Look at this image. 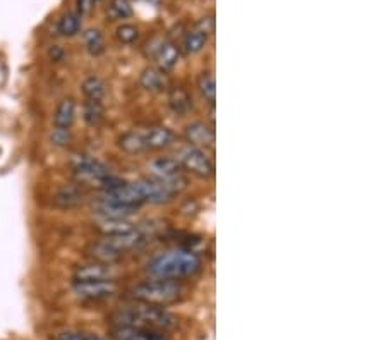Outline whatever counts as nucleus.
<instances>
[{
    "instance_id": "nucleus-1",
    "label": "nucleus",
    "mask_w": 386,
    "mask_h": 340,
    "mask_svg": "<svg viewBox=\"0 0 386 340\" xmlns=\"http://www.w3.org/2000/svg\"><path fill=\"white\" fill-rule=\"evenodd\" d=\"M203 261L200 254L191 249H170L167 253L158 254L148 263V273L152 278L162 280H182L200 273Z\"/></svg>"
},
{
    "instance_id": "nucleus-22",
    "label": "nucleus",
    "mask_w": 386,
    "mask_h": 340,
    "mask_svg": "<svg viewBox=\"0 0 386 340\" xmlns=\"http://www.w3.org/2000/svg\"><path fill=\"white\" fill-rule=\"evenodd\" d=\"M117 144L122 151L131 155L143 153V151L148 150L145 143V137H143V133H139V131H131V133L122 134V136L119 137Z\"/></svg>"
},
{
    "instance_id": "nucleus-8",
    "label": "nucleus",
    "mask_w": 386,
    "mask_h": 340,
    "mask_svg": "<svg viewBox=\"0 0 386 340\" xmlns=\"http://www.w3.org/2000/svg\"><path fill=\"white\" fill-rule=\"evenodd\" d=\"M112 340H170L165 332L141 326H112Z\"/></svg>"
},
{
    "instance_id": "nucleus-5",
    "label": "nucleus",
    "mask_w": 386,
    "mask_h": 340,
    "mask_svg": "<svg viewBox=\"0 0 386 340\" xmlns=\"http://www.w3.org/2000/svg\"><path fill=\"white\" fill-rule=\"evenodd\" d=\"M73 292L81 301H104L119 292L117 280L74 282Z\"/></svg>"
},
{
    "instance_id": "nucleus-30",
    "label": "nucleus",
    "mask_w": 386,
    "mask_h": 340,
    "mask_svg": "<svg viewBox=\"0 0 386 340\" xmlns=\"http://www.w3.org/2000/svg\"><path fill=\"white\" fill-rule=\"evenodd\" d=\"M115 36H117V40L121 41V43L131 45L138 40L139 30L134 24H121V26L117 27V31H115Z\"/></svg>"
},
{
    "instance_id": "nucleus-32",
    "label": "nucleus",
    "mask_w": 386,
    "mask_h": 340,
    "mask_svg": "<svg viewBox=\"0 0 386 340\" xmlns=\"http://www.w3.org/2000/svg\"><path fill=\"white\" fill-rule=\"evenodd\" d=\"M56 340H90L86 333L74 332V330H64L56 335Z\"/></svg>"
},
{
    "instance_id": "nucleus-36",
    "label": "nucleus",
    "mask_w": 386,
    "mask_h": 340,
    "mask_svg": "<svg viewBox=\"0 0 386 340\" xmlns=\"http://www.w3.org/2000/svg\"><path fill=\"white\" fill-rule=\"evenodd\" d=\"M88 339H90V340H107V339H101V337H97V335H88ZM108 340H112V339H108Z\"/></svg>"
},
{
    "instance_id": "nucleus-26",
    "label": "nucleus",
    "mask_w": 386,
    "mask_h": 340,
    "mask_svg": "<svg viewBox=\"0 0 386 340\" xmlns=\"http://www.w3.org/2000/svg\"><path fill=\"white\" fill-rule=\"evenodd\" d=\"M206 41H208L206 34L196 27V30L189 31V33L186 34V38H184V50H186L187 54H197V52L203 50Z\"/></svg>"
},
{
    "instance_id": "nucleus-6",
    "label": "nucleus",
    "mask_w": 386,
    "mask_h": 340,
    "mask_svg": "<svg viewBox=\"0 0 386 340\" xmlns=\"http://www.w3.org/2000/svg\"><path fill=\"white\" fill-rule=\"evenodd\" d=\"M121 268L115 263H101V261H91V263L80 264L74 270V282H93V280H117L121 275Z\"/></svg>"
},
{
    "instance_id": "nucleus-34",
    "label": "nucleus",
    "mask_w": 386,
    "mask_h": 340,
    "mask_svg": "<svg viewBox=\"0 0 386 340\" xmlns=\"http://www.w3.org/2000/svg\"><path fill=\"white\" fill-rule=\"evenodd\" d=\"M95 0H76V9H77V14H80L81 17L86 16V14L91 12V9L95 7Z\"/></svg>"
},
{
    "instance_id": "nucleus-7",
    "label": "nucleus",
    "mask_w": 386,
    "mask_h": 340,
    "mask_svg": "<svg viewBox=\"0 0 386 340\" xmlns=\"http://www.w3.org/2000/svg\"><path fill=\"white\" fill-rule=\"evenodd\" d=\"M98 198L105 199V201L131 206V208H138L139 205L145 203L138 182H121V184L115 185V188L107 189V191H101V194L98 196Z\"/></svg>"
},
{
    "instance_id": "nucleus-4",
    "label": "nucleus",
    "mask_w": 386,
    "mask_h": 340,
    "mask_svg": "<svg viewBox=\"0 0 386 340\" xmlns=\"http://www.w3.org/2000/svg\"><path fill=\"white\" fill-rule=\"evenodd\" d=\"M177 161L180 163V167L186 168L187 172H191L193 175L201 179H208L215 174V165L213 160L208 157V153L201 148L193 146V144H184L177 150L176 153Z\"/></svg>"
},
{
    "instance_id": "nucleus-18",
    "label": "nucleus",
    "mask_w": 386,
    "mask_h": 340,
    "mask_svg": "<svg viewBox=\"0 0 386 340\" xmlns=\"http://www.w3.org/2000/svg\"><path fill=\"white\" fill-rule=\"evenodd\" d=\"M156 67H160L162 71H172L180 60V50L176 43L169 41V43H162L160 48L156 50Z\"/></svg>"
},
{
    "instance_id": "nucleus-31",
    "label": "nucleus",
    "mask_w": 386,
    "mask_h": 340,
    "mask_svg": "<svg viewBox=\"0 0 386 340\" xmlns=\"http://www.w3.org/2000/svg\"><path fill=\"white\" fill-rule=\"evenodd\" d=\"M71 141V129H62V127H53L50 134V143L57 148L67 146Z\"/></svg>"
},
{
    "instance_id": "nucleus-21",
    "label": "nucleus",
    "mask_w": 386,
    "mask_h": 340,
    "mask_svg": "<svg viewBox=\"0 0 386 340\" xmlns=\"http://www.w3.org/2000/svg\"><path fill=\"white\" fill-rule=\"evenodd\" d=\"M84 100H93V102H101L107 95V84L100 76H88L81 84Z\"/></svg>"
},
{
    "instance_id": "nucleus-37",
    "label": "nucleus",
    "mask_w": 386,
    "mask_h": 340,
    "mask_svg": "<svg viewBox=\"0 0 386 340\" xmlns=\"http://www.w3.org/2000/svg\"><path fill=\"white\" fill-rule=\"evenodd\" d=\"M95 2H100V0H95Z\"/></svg>"
},
{
    "instance_id": "nucleus-3",
    "label": "nucleus",
    "mask_w": 386,
    "mask_h": 340,
    "mask_svg": "<svg viewBox=\"0 0 386 340\" xmlns=\"http://www.w3.org/2000/svg\"><path fill=\"white\" fill-rule=\"evenodd\" d=\"M131 295L138 302L153 306H169L180 301L184 297V287L176 280H162V278H152L141 284H136L131 288Z\"/></svg>"
},
{
    "instance_id": "nucleus-33",
    "label": "nucleus",
    "mask_w": 386,
    "mask_h": 340,
    "mask_svg": "<svg viewBox=\"0 0 386 340\" xmlns=\"http://www.w3.org/2000/svg\"><path fill=\"white\" fill-rule=\"evenodd\" d=\"M197 30L203 31L206 36H210V34H213V30H215V19L213 16H208V17H203V19L200 21V24H197Z\"/></svg>"
},
{
    "instance_id": "nucleus-14",
    "label": "nucleus",
    "mask_w": 386,
    "mask_h": 340,
    "mask_svg": "<svg viewBox=\"0 0 386 340\" xmlns=\"http://www.w3.org/2000/svg\"><path fill=\"white\" fill-rule=\"evenodd\" d=\"M84 191L76 184H66L62 188H59L53 194V205L59 206L62 209L76 208L83 203Z\"/></svg>"
},
{
    "instance_id": "nucleus-16",
    "label": "nucleus",
    "mask_w": 386,
    "mask_h": 340,
    "mask_svg": "<svg viewBox=\"0 0 386 340\" xmlns=\"http://www.w3.org/2000/svg\"><path fill=\"white\" fill-rule=\"evenodd\" d=\"M91 208H93L97 218H124V216H131L136 212V208H131V206L105 201V199L100 198L95 199Z\"/></svg>"
},
{
    "instance_id": "nucleus-25",
    "label": "nucleus",
    "mask_w": 386,
    "mask_h": 340,
    "mask_svg": "<svg viewBox=\"0 0 386 340\" xmlns=\"http://www.w3.org/2000/svg\"><path fill=\"white\" fill-rule=\"evenodd\" d=\"M81 30V16L77 12H67L59 21V33L62 36H74Z\"/></svg>"
},
{
    "instance_id": "nucleus-9",
    "label": "nucleus",
    "mask_w": 386,
    "mask_h": 340,
    "mask_svg": "<svg viewBox=\"0 0 386 340\" xmlns=\"http://www.w3.org/2000/svg\"><path fill=\"white\" fill-rule=\"evenodd\" d=\"M104 239L124 256V253H128V251H134L139 249L141 246H145V244L148 242V234L134 227V229L129 230V232L119 234V236H105Z\"/></svg>"
},
{
    "instance_id": "nucleus-2",
    "label": "nucleus",
    "mask_w": 386,
    "mask_h": 340,
    "mask_svg": "<svg viewBox=\"0 0 386 340\" xmlns=\"http://www.w3.org/2000/svg\"><path fill=\"white\" fill-rule=\"evenodd\" d=\"M110 321L114 326H141V328L160 330L165 333L179 325L177 316L167 311L163 306L145 304V302H138V304L128 306L125 309L114 313L110 316Z\"/></svg>"
},
{
    "instance_id": "nucleus-15",
    "label": "nucleus",
    "mask_w": 386,
    "mask_h": 340,
    "mask_svg": "<svg viewBox=\"0 0 386 340\" xmlns=\"http://www.w3.org/2000/svg\"><path fill=\"white\" fill-rule=\"evenodd\" d=\"M149 172L155 179L160 181H167V179L177 177V175L184 174V168L180 167L179 161L173 157H160L149 163Z\"/></svg>"
},
{
    "instance_id": "nucleus-23",
    "label": "nucleus",
    "mask_w": 386,
    "mask_h": 340,
    "mask_svg": "<svg viewBox=\"0 0 386 340\" xmlns=\"http://www.w3.org/2000/svg\"><path fill=\"white\" fill-rule=\"evenodd\" d=\"M81 115L88 126H98L105 119V109L101 102H93V100H84L81 106Z\"/></svg>"
},
{
    "instance_id": "nucleus-10",
    "label": "nucleus",
    "mask_w": 386,
    "mask_h": 340,
    "mask_svg": "<svg viewBox=\"0 0 386 340\" xmlns=\"http://www.w3.org/2000/svg\"><path fill=\"white\" fill-rule=\"evenodd\" d=\"M186 139L187 144L201 148V150H213L215 148V131L208 124L196 120L186 126Z\"/></svg>"
},
{
    "instance_id": "nucleus-13",
    "label": "nucleus",
    "mask_w": 386,
    "mask_h": 340,
    "mask_svg": "<svg viewBox=\"0 0 386 340\" xmlns=\"http://www.w3.org/2000/svg\"><path fill=\"white\" fill-rule=\"evenodd\" d=\"M145 143L148 150H165V148L172 146L176 141V134L172 129L165 126H153L143 133Z\"/></svg>"
},
{
    "instance_id": "nucleus-11",
    "label": "nucleus",
    "mask_w": 386,
    "mask_h": 340,
    "mask_svg": "<svg viewBox=\"0 0 386 340\" xmlns=\"http://www.w3.org/2000/svg\"><path fill=\"white\" fill-rule=\"evenodd\" d=\"M139 189H141V194L145 203H155V205H162V203H169L173 199V192L163 184L162 181L155 177L149 179H141L138 181Z\"/></svg>"
},
{
    "instance_id": "nucleus-12",
    "label": "nucleus",
    "mask_w": 386,
    "mask_h": 340,
    "mask_svg": "<svg viewBox=\"0 0 386 340\" xmlns=\"http://www.w3.org/2000/svg\"><path fill=\"white\" fill-rule=\"evenodd\" d=\"M139 84L149 93H162L169 88L170 81L165 71H162L160 67L149 65V67H146L145 71L141 72V76H139Z\"/></svg>"
},
{
    "instance_id": "nucleus-17",
    "label": "nucleus",
    "mask_w": 386,
    "mask_h": 340,
    "mask_svg": "<svg viewBox=\"0 0 386 340\" xmlns=\"http://www.w3.org/2000/svg\"><path fill=\"white\" fill-rule=\"evenodd\" d=\"M88 256L93 261H101V263H117L122 258V254L115 249L114 246L107 242L105 239L91 242L86 249Z\"/></svg>"
},
{
    "instance_id": "nucleus-27",
    "label": "nucleus",
    "mask_w": 386,
    "mask_h": 340,
    "mask_svg": "<svg viewBox=\"0 0 386 340\" xmlns=\"http://www.w3.org/2000/svg\"><path fill=\"white\" fill-rule=\"evenodd\" d=\"M197 88H200V93L203 95L204 100H208L210 103H215V98H217V84H215L213 74H210V72L201 74L200 81H197Z\"/></svg>"
},
{
    "instance_id": "nucleus-20",
    "label": "nucleus",
    "mask_w": 386,
    "mask_h": 340,
    "mask_svg": "<svg viewBox=\"0 0 386 340\" xmlns=\"http://www.w3.org/2000/svg\"><path fill=\"white\" fill-rule=\"evenodd\" d=\"M97 227L105 236H119L134 229V222L129 216L124 218H97Z\"/></svg>"
},
{
    "instance_id": "nucleus-24",
    "label": "nucleus",
    "mask_w": 386,
    "mask_h": 340,
    "mask_svg": "<svg viewBox=\"0 0 386 340\" xmlns=\"http://www.w3.org/2000/svg\"><path fill=\"white\" fill-rule=\"evenodd\" d=\"M169 105L177 115H186L191 109H193V102L186 89L173 88L169 93Z\"/></svg>"
},
{
    "instance_id": "nucleus-35",
    "label": "nucleus",
    "mask_w": 386,
    "mask_h": 340,
    "mask_svg": "<svg viewBox=\"0 0 386 340\" xmlns=\"http://www.w3.org/2000/svg\"><path fill=\"white\" fill-rule=\"evenodd\" d=\"M50 58H52V60H56V62H59L60 58L64 57V52H62V48L59 47V45H53L52 48H50Z\"/></svg>"
},
{
    "instance_id": "nucleus-29",
    "label": "nucleus",
    "mask_w": 386,
    "mask_h": 340,
    "mask_svg": "<svg viewBox=\"0 0 386 340\" xmlns=\"http://www.w3.org/2000/svg\"><path fill=\"white\" fill-rule=\"evenodd\" d=\"M108 16L112 19H125L132 16V7L129 0H112L108 5Z\"/></svg>"
},
{
    "instance_id": "nucleus-19",
    "label": "nucleus",
    "mask_w": 386,
    "mask_h": 340,
    "mask_svg": "<svg viewBox=\"0 0 386 340\" xmlns=\"http://www.w3.org/2000/svg\"><path fill=\"white\" fill-rule=\"evenodd\" d=\"M74 119H76V102L73 98L60 100L56 112H53V127L71 129Z\"/></svg>"
},
{
    "instance_id": "nucleus-28",
    "label": "nucleus",
    "mask_w": 386,
    "mask_h": 340,
    "mask_svg": "<svg viewBox=\"0 0 386 340\" xmlns=\"http://www.w3.org/2000/svg\"><path fill=\"white\" fill-rule=\"evenodd\" d=\"M84 43H86L91 55H100L105 50L104 36H101V33L98 30H88L84 33Z\"/></svg>"
}]
</instances>
